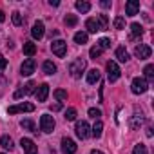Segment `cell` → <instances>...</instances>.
Returning <instances> with one entry per match:
<instances>
[{
	"label": "cell",
	"mask_w": 154,
	"mask_h": 154,
	"mask_svg": "<svg viewBox=\"0 0 154 154\" xmlns=\"http://www.w3.org/2000/svg\"><path fill=\"white\" fill-rule=\"evenodd\" d=\"M31 35H33V38L35 40H40L44 35H45V27H44V22H35L33 24V29H31Z\"/></svg>",
	"instance_id": "13"
},
{
	"label": "cell",
	"mask_w": 154,
	"mask_h": 154,
	"mask_svg": "<svg viewBox=\"0 0 154 154\" xmlns=\"http://www.w3.org/2000/svg\"><path fill=\"white\" fill-rule=\"evenodd\" d=\"M6 67H8V60H6L2 54H0V71H4Z\"/></svg>",
	"instance_id": "39"
},
{
	"label": "cell",
	"mask_w": 154,
	"mask_h": 154,
	"mask_svg": "<svg viewBox=\"0 0 154 154\" xmlns=\"http://www.w3.org/2000/svg\"><path fill=\"white\" fill-rule=\"evenodd\" d=\"M91 131H93V132H91V134H93V136H94V138H100V136H102V132H103V123H102V122H100V120H98V122H96V123H94V127H93V129H91Z\"/></svg>",
	"instance_id": "26"
},
{
	"label": "cell",
	"mask_w": 154,
	"mask_h": 154,
	"mask_svg": "<svg viewBox=\"0 0 154 154\" xmlns=\"http://www.w3.org/2000/svg\"><path fill=\"white\" fill-rule=\"evenodd\" d=\"M54 98H56V100H67V91L56 89V91H54Z\"/></svg>",
	"instance_id": "37"
},
{
	"label": "cell",
	"mask_w": 154,
	"mask_h": 154,
	"mask_svg": "<svg viewBox=\"0 0 154 154\" xmlns=\"http://www.w3.org/2000/svg\"><path fill=\"white\" fill-rule=\"evenodd\" d=\"M35 111V105L29 103V102H24V103H18V105H11L8 109L9 114H17V112H33Z\"/></svg>",
	"instance_id": "6"
},
{
	"label": "cell",
	"mask_w": 154,
	"mask_h": 154,
	"mask_svg": "<svg viewBox=\"0 0 154 154\" xmlns=\"http://www.w3.org/2000/svg\"><path fill=\"white\" fill-rule=\"evenodd\" d=\"M85 65H87V62H85L84 58H76V60H72V62L69 63V72H71L72 78H80L82 72L85 71Z\"/></svg>",
	"instance_id": "1"
},
{
	"label": "cell",
	"mask_w": 154,
	"mask_h": 154,
	"mask_svg": "<svg viewBox=\"0 0 154 154\" xmlns=\"http://www.w3.org/2000/svg\"><path fill=\"white\" fill-rule=\"evenodd\" d=\"M143 72H145V80H154V65H147Z\"/></svg>",
	"instance_id": "31"
},
{
	"label": "cell",
	"mask_w": 154,
	"mask_h": 154,
	"mask_svg": "<svg viewBox=\"0 0 154 154\" xmlns=\"http://www.w3.org/2000/svg\"><path fill=\"white\" fill-rule=\"evenodd\" d=\"M143 122H145V118L141 116V114H134V116H131V122H129V127L132 129V131H138L141 125H143Z\"/></svg>",
	"instance_id": "16"
},
{
	"label": "cell",
	"mask_w": 154,
	"mask_h": 154,
	"mask_svg": "<svg viewBox=\"0 0 154 154\" xmlns=\"http://www.w3.org/2000/svg\"><path fill=\"white\" fill-rule=\"evenodd\" d=\"M138 11H140V2L138 0H129L125 4V15L127 17H134V15H138Z\"/></svg>",
	"instance_id": "14"
},
{
	"label": "cell",
	"mask_w": 154,
	"mask_h": 154,
	"mask_svg": "<svg viewBox=\"0 0 154 154\" xmlns=\"http://www.w3.org/2000/svg\"><path fill=\"white\" fill-rule=\"evenodd\" d=\"M20 127L26 129V131H31V132L36 131V127H35V123H33L31 120H22V122H20Z\"/></svg>",
	"instance_id": "29"
},
{
	"label": "cell",
	"mask_w": 154,
	"mask_h": 154,
	"mask_svg": "<svg viewBox=\"0 0 154 154\" xmlns=\"http://www.w3.org/2000/svg\"><path fill=\"white\" fill-rule=\"evenodd\" d=\"M103 51L98 47V45H94V47H91V51H89V54H91V58L93 60H96V58H100V54H102Z\"/></svg>",
	"instance_id": "32"
},
{
	"label": "cell",
	"mask_w": 154,
	"mask_h": 154,
	"mask_svg": "<svg viewBox=\"0 0 154 154\" xmlns=\"http://www.w3.org/2000/svg\"><path fill=\"white\" fill-rule=\"evenodd\" d=\"M96 45H98L102 51H103V49H109V47H111V40H109V38H102Z\"/></svg>",
	"instance_id": "36"
},
{
	"label": "cell",
	"mask_w": 154,
	"mask_h": 154,
	"mask_svg": "<svg viewBox=\"0 0 154 154\" xmlns=\"http://www.w3.org/2000/svg\"><path fill=\"white\" fill-rule=\"evenodd\" d=\"M114 27L116 29H125V18L123 17H116L114 18Z\"/></svg>",
	"instance_id": "35"
},
{
	"label": "cell",
	"mask_w": 154,
	"mask_h": 154,
	"mask_svg": "<svg viewBox=\"0 0 154 154\" xmlns=\"http://www.w3.org/2000/svg\"><path fill=\"white\" fill-rule=\"evenodd\" d=\"M6 20V15H4V11H0V22H4Z\"/></svg>",
	"instance_id": "43"
},
{
	"label": "cell",
	"mask_w": 154,
	"mask_h": 154,
	"mask_svg": "<svg viewBox=\"0 0 154 154\" xmlns=\"http://www.w3.org/2000/svg\"><path fill=\"white\" fill-rule=\"evenodd\" d=\"M74 6H76V9H78L80 13H87V11L91 9V4L85 2V0H78V2H76Z\"/></svg>",
	"instance_id": "25"
},
{
	"label": "cell",
	"mask_w": 154,
	"mask_h": 154,
	"mask_svg": "<svg viewBox=\"0 0 154 154\" xmlns=\"http://www.w3.org/2000/svg\"><path fill=\"white\" fill-rule=\"evenodd\" d=\"M36 91V84L35 82H27L22 89H18L17 93H15V98L18 100V98H22V96H27V94H33Z\"/></svg>",
	"instance_id": "10"
},
{
	"label": "cell",
	"mask_w": 154,
	"mask_h": 154,
	"mask_svg": "<svg viewBox=\"0 0 154 154\" xmlns=\"http://www.w3.org/2000/svg\"><path fill=\"white\" fill-rule=\"evenodd\" d=\"M116 58H118L120 62L125 63V62L129 60V53H127V49H125V47H118V49H116Z\"/></svg>",
	"instance_id": "24"
},
{
	"label": "cell",
	"mask_w": 154,
	"mask_h": 154,
	"mask_svg": "<svg viewBox=\"0 0 154 154\" xmlns=\"http://www.w3.org/2000/svg\"><path fill=\"white\" fill-rule=\"evenodd\" d=\"M65 120H67V122H74V120H76V109H74V107H69V109L65 111Z\"/></svg>",
	"instance_id": "30"
},
{
	"label": "cell",
	"mask_w": 154,
	"mask_h": 154,
	"mask_svg": "<svg viewBox=\"0 0 154 154\" xmlns=\"http://www.w3.org/2000/svg\"><path fill=\"white\" fill-rule=\"evenodd\" d=\"M35 67H36L35 60H33V58H27V60H24V63L20 65V74H22V76H31V74L35 72Z\"/></svg>",
	"instance_id": "9"
},
{
	"label": "cell",
	"mask_w": 154,
	"mask_h": 154,
	"mask_svg": "<svg viewBox=\"0 0 154 154\" xmlns=\"http://www.w3.org/2000/svg\"><path fill=\"white\" fill-rule=\"evenodd\" d=\"M91 154H103V152H102V150H93Z\"/></svg>",
	"instance_id": "45"
},
{
	"label": "cell",
	"mask_w": 154,
	"mask_h": 154,
	"mask_svg": "<svg viewBox=\"0 0 154 154\" xmlns=\"http://www.w3.org/2000/svg\"><path fill=\"white\" fill-rule=\"evenodd\" d=\"M53 129H54V120H53V116L42 114V118H40V131L45 132V134H49V132H53Z\"/></svg>",
	"instance_id": "5"
},
{
	"label": "cell",
	"mask_w": 154,
	"mask_h": 154,
	"mask_svg": "<svg viewBox=\"0 0 154 154\" xmlns=\"http://www.w3.org/2000/svg\"><path fill=\"white\" fill-rule=\"evenodd\" d=\"M100 6H102L103 9H109L112 4H111V0H102V2H100Z\"/></svg>",
	"instance_id": "40"
},
{
	"label": "cell",
	"mask_w": 154,
	"mask_h": 154,
	"mask_svg": "<svg viewBox=\"0 0 154 154\" xmlns=\"http://www.w3.org/2000/svg\"><path fill=\"white\" fill-rule=\"evenodd\" d=\"M0 145H2L6 150H13V140H11V136H8V134H4L2 138H0Z\"/></svg>",
	"instance_id": "21"
},
{
	"label": "cell",
	"mask_w": 154,
	"mask_h": 154,
	"mask_svg": "<svg viewBox=\"0 0 154 154\" xmlns=\"http://www.w3.org/2000/svg\"><path fill=\"white\" fill-rule=\"evenodd\" d=\"M42 69H44L45 74H54V72H56V65H54L51 60H45L44 65H42Z\"/></svg>",
	"instance_id": "23"
},
{
	"label": "cell",
	"mask_w": 154,
	"mask_h": 154,
	"mask_svg": "<svg viewBox=\"0 0 154 154\" xmlns=\"http://www.w3.org/2000/svg\"><path fill=\"white\" fill-rule=\"evenodd\" d=\"M49 6L56 8V6H60V2H58V0H49Z\"/></svg>",
	"instance_id": "42"
},
{
	"label": "cell",
	"mask_w": 154,
	"mask_h": 154,
	"mask_svg": "<svg viewBox=\"0 0 154 154\" xmlns=\"http://www.w3.org/2000/svg\"><path fill=\"white\" fill-rule=\"evenodd\" d=\"M147 89H149V84H147L145 78H134L132 84H131V91L134 94H143Z\"/></svg>",
	"instance_id": "3"
},
{
	"label": "cell",
	"mask_w": 154,
	"mask_h": 154,
	"mask_svg": "<svg viewBox=\"0 0 154 154\" xmlns=\"http://www.w3.org/2000/svg\"><path fill=\"white\" fill-rule=\"evenodd\" d=\"M134 54H136L140 60H147V58H150L152 49H150L147 44H140V45H136V47H134Z\"/></svg>",
	"instance_id": "8"
},
{
	"label": "cell",
	"mask_w": 154,
	"mask_h": 154,
	"mask_svg": "<svg viewBox=\"0 0 154 154\" xmlns=\"http://www.w3.org/2000/svg\"><path fill=\"white\" fill-rule=\"evenodd\" d=\"M13 24H15V26H22V24H24V17H22L18 11L13 13Z\"/></svg>",
	"instance_id": "34"
},
{
	"label": "cell",
	"mask_w": 154,
	"mask_h": 154,
	"mask_svg": "<svg viewBox=\"0 0 154 154\" xmlns=\"http://www.w3.org/2000/svg\"><path fill=\"white\" fill-rule=\"evenodd\" d=\"M78 145H76L71 138H62V152L63 154H74Z\"/></svg>",
	"instance_id": "11"
},
{
	"label": "cell",
	"mask_w": 154,
	"mask_h": 154,
	"mask_svg": "<svg viewBox=\"0 0 154 154\" xmlns=\"http://www.w3.org/2000/svg\"><path fill=\"white\" fill-rule=\"evenodd\" d=\"M51 51L58 58H63L65 53H67V42H63V40H53L51 42Z\"/></svg>",
	"instance_id": "2"
},
{
	"label": "cell",
	"mask_w": 154,
	"mask_h": 154,
	"mask_svg": "<svg viewBox=\"0 0 154 154\" xmlns=\"http://www.w3.org/2000/svg\"><path fill=\"white\" fill-rule=\"evenodd\" d=\"M120 74H122V71H120L118 63L112 62V60L107 62V78H109V82H116L120 78Z\"/></svg>",
	"instance_id": "4"
},
{
	"label": "cell",
	"mask_w": 154,
	"mask_h": 154,
	"mask_svg": "<svg viewBox=\"0 0 154 154\" xmlns=\"http://www.w3.org/2000/svg\"><path fill=\"white\" fill-rule=\"evenodd\" d=\"M63 22H65V26H67V27H74L76 24H78V17H76V15H67Z\"/></svg>",
	"instance_id": "28"
},
{
	"label": "cell",
	"mask_w": 154,
	"mask_h": 154,
	"mask_svg": "<svg viewBox=\"0 0 154 154\" xmlns=\"http://www.w3.org/2000/svg\"><path fill=\"white\" fill-rule=\"evenodd\" d=\"M20 145H22V149H24L26 154H38L36 145H35L33 140H29V138H22V140H20Z\"/></svg>",
	"instance_id": "12"
},
{
	"label": "cell",
	"mask_w": 154,
	"mask_h": 154,
	"mask_svg": "<svg viewBox=\"0 0 154 154\" xmlns=\"http://www.w3.org/2000/svg\"><path fill=\"white\" fill-rule=\"evenodd\" d=\"M74 131H76V136H78L80 140H85V138H89V134H91V127H89L87 122H78Z\"/></svg>",
	"instance_id": "7"
},
{
	"label": "cell",
	"mask_w": 154,
	"mask_h": 154,
	"mask_svg": "<svg viewBox=\"0 0 154 154\" xmlns=\"http://www.w3.org/2000/svg\"><path fill=\"white\" fill-rule=\"evenodd\" d=\"M87 40H89V35H87L85 31H78V33L74 35V42H76V44H80V45L87 44Z\"/></svg>",
	"instance_id": "22"
},
{
	"label": "cell",
	"mask_w": 154,
	"mask_h": 154,
	"mask_svg": "<svg viewBox=\"0 0 154 154\" xmlns=\"http://www.w3.org/2000/svg\"><path fill=\"white\" fill-rule=\"evenodd\" d=\"M60 109H62V103H54V105H51V111H53V112H58Z\"/></svg>",
	"instance_id": "41"
},
{
	"label": "cell",
	"mask_w": 154,
	"mask_h": 154,
	"mask_svg": "<svg viewBox=\"0 0 154 154\" xmlns=\"http://www.w3.org/2000/svg\"><path fill=\"white\" fill-rule=\"evenodd\" d=\"M85 29H87V33H98V31H100V24H98V20H96V18H87V22H85Z\"/></svg>",
	"instance_id": "17"
},
{
	"label": "cell",
	"mask_w": 154,
	"mask_h": 154,
	"mask_svg": "<svg viewBox=\"0 0 154 154\" xmlns=\"http://www.w3.org/2000/svg\"><path fill=\"white\" fill-rule=\"evenodd\" d=\"M143 35V27L140 26V24H131V40H134V38H140Z\"/></svg>",
	"instance_id": "18"
},
{
	"label": "cell",
	"mask_w": 154,
	"mask_h": 154,
	"mask_svg": "<svg viewBox=\"0 0 154 154\" xmlns=\"http://www.w3.org/2000/svg\"><path fill=\"white\" fill-rule=\"evenodd\" d=\"M35 53H36V45L33 42H24V54L31 58V56H35Z\"/></svg>",
	"instance_id": "20"
},
{
	"label": "cell",
	"mask_w": 154,
	"mask_h": 154,
	"mask_svg": "<svg viewBox=\"0 0 154 154\" xmlns=\"http://www.w3.org/2000/svg\"><path fill=\"white\" fill-rule=\"evenodd\" d=\"M147 136H149V138L152 136V127H149V129H147Z\"/></svg>",
	"instance_id": "44"
},
{
	"label": "cell",
	"mask_w": 154,
	"mask_h": 154,
	"mask_svg": "<svg viewBox=\"0 0 154 154\" xmlns=\"http://www.w3.org/2000/svg\"><path fill=\"white\" fill-rule=\"evenodd\" d=\"M96 82H100V71L98 69H91L89 72H87V84H96Z\"/></svg>",
	"instance_id": "19"
},
{
	"label": "cell",
	"mask_w": 154,
	"mask_h": 154,
	"mask_svg": "<svg viewBox=\"0 0 154 154\" xmlns=\"http://www.w3.org/2000/svg\"><path fill=\"white\" fill-rule=\"evenodd\" d=\"M89 116H93V118L96 120V118H100V116H102V111H100V109L91 107V109H89Z\"/></svg>",
	"instance_id": "38"
},
{
	"label": "cell",
	"mask_w": 154,
	"mask_h": 154,
	"mask_svg": "<svg viewBox=\"0 0 154 154\" xmlns=\"http://www.w3.org/2000/svg\"><path fill=\"white\" fill-rule=\"evenodd\" d=\"M35 94H36V100H38V102H45L47 96H49V85H47V84H42V85L35 91Z\"/></svg>",
	"instance_id": "15"
},
{
	"label": "cell",
	"mask_w": 154,
	"mask_h": 154,
	"mask_svg": "<svg viewBox=\"0 0 154 154\" xmlns=\"http://www.w3.org/2000/svg\"><path fill=\"white\" fill-rule=\"evenodd\" d=\"M132 154H147V147H145L143 143H138V145H134Z\"/></svg>",
	"instance_id": "33"
},
{
	"label": "cell",
	"mask_w": 154,
	"mask_h": 154,
	"mask_svg": "<svg viewBox=\"0 0 154 154\" xmlns=\"http://www.w3.org/2000/svg\"><path fill=\"white\" fill-rule=\"evenodd\" d=\"M96 20H98V24H100V31L109 29V20H107V15H100Z\"/></svg>",
	"instance_id": "27"
}]
</instances>
